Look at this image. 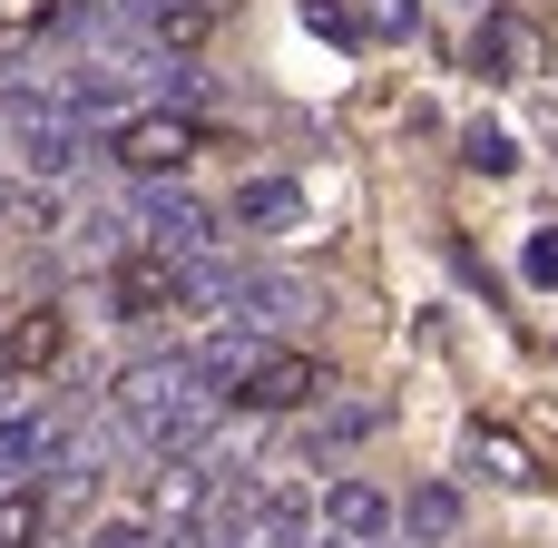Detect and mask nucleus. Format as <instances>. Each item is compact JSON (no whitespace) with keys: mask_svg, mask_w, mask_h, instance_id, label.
Wrapping results in <instances>:
<instances>
[{"mask_svg":"<svg viewBox=\"0 0 558 548\" xmlns=\"http://www.w3.org/2000/svg\"><path fill=\"white\" fill-rule=\"evenodd\" d=\"M216 226H226V216H216L196 186H177V176H147V186H137V245L196 265V255H216Z\"/></svg>","mask_w":558,"mask_h":548,"instance_id":"f257e3e1","label":"nucleus"},{"mask_svg":"<svg viewBox=\"0 0 558 548\" xmlns=\"http://www.w3.org/2000/svg\"><path fill=\"white\" fill-rule=\"evenodd\" d=\"M98 275H108V314H118V324H157V314L196 304L186 265H177V255H157V245H128V255H118V265H98Z\"/></svg>","mask_w":558,"mask_h":548,"instance_id":"f03ea898","label":"nucleus"},{"mask_svg":"<svg viewBox=\"0 0 558 548\" xmlns=\"http://www.w3.org/2000/svg\"><path fill=\"white\" fill-rule=\"evenodd\" d=\"M108 157L147 186V176H186V157H196V127L186 118H167V108H137V118H118L108 127Z\"/></svg>","mask_w":558,"mask_h":548,"instance_id":"7ed1b4c3","label":"nucleus"},{"mask_svg":"<svg viewBox=\"0 0 558 548\" xmlns=\"http://www.w3.org/2000/svg\"><path fill=\"white\" fill-rule=\"evenodd\" d=\"M333 382H324V363L314 353H284V343H265L255 363H245V382H235V402L226 412H304V402H324Z\"/></svg>","mask_w":558,"mask_h":548,"instance_id":"20e7f679","label":"nucleus"},{"mask_svg":"<svg viewBox=\"0 0 558 548\" xmlns=\"http://www.w3.org/2000/svg\"><path fill=\"white\" fill-rule=\"evenodd\" d=\"M59 422H69V412H49V402H20V412H0V490H29V480L49 471V441H59Z\"/></svg>","mask_w":558,"mask_h":548,"instance_id":"39448f33","label":"nucleus"},{"mask_svg":"<svg viewBox=\"0 0 558 548\" xmlns=\"http://www.w3.org/2000/svg\"><path fill=\"white\" fill-rule=\"evenodd\" d=\"M324 539H333V548L392 539V500H383L373 480H333V490H324Z\"/></svg>","mask_w":558,"mask_h":548,"instance_id":"423d86ee","label":"nucleus"},{"mask_svg":"<svg viewBox=\"0 0 558 548\" xmlns=\"http://www.w3.org/2000/svg\"><path fill=\"white\" fill-rule=\"evenodd\" d=\"M392 529H402V548H451L461 539V490H451V480H422V490L392 510Z\"/></svg>","mask_w":558,"mask_h":548,"instance_id":"0eeeda50","label":"nucleus"},{"mask_svg":"<svg viewBox=\"0 0 558 548\" xmlns=\"http://www.w3.org/2000/svg\"><path fill=\"white\" fill-rule=\"evenodd\" d=\"M226 226H304V186L294 176H245L226 196Z\"/></svg>","mask_w":558,"mask_h":548,"instance_id":"6e6552de","label":"nucleus"},{"mask_svg":"<svg viewBox=\"0 0 558 548\" xmlns=\"http://www.w3.org/2000/svg\"><path fill=\"white\" fill-rule=\"evenodd\" d=\"M59 343H69V324H59V314H29V324L0 343V373H39V363H59Z\"/></svg>","mask_w":558,"mask_h":548,"instance_id":"1a4fd4ad","label":"nucleus"},{"mask_svg":"<svg viewBox=\"0 0 558 548\" xmlns=\"http://www.w3.org/2000/svg\"><path fill=\"white\" fill-rule=\"evenodd\" d=\"M471 59H481L490 78H510V69L530 59V39H520V20H500V10H481V39H471Z\"/></svg>","mask_w":558,"mask_h":548,"instance_id":"9d476101","label":"nucleus"},{"mask_svg":"<svg viewBox=\"0 0 558 548\" xmlns=\"http://www.w3.org/2000/svg\"><path fill=\"white\" fill-rule=\"evenodd\" d=\"M471 471H490L500 490H530L539 471H530V451L520 441H500V431H471Z\"/></svg>","mask_w":558,"mask_h":548,"instance_id":"9b49d317","label":"nucleus"},{"mask_svg":"<svg viewBox=\"0 0 558 548\" xmlns=\"http://www.w3.org/2000/svg\"><path fill=\"white\" fill-rule=\"evenodd\" d=\"M373 431H383V412H373V402H333L304 441H314V451H343V441H373Z\"/></svg>","mask_w":558,"mask_h":548,"instance_id":"f8f14e48","label":"nucleus"},{"mask_svg":"<svg viewBox=\"0 0 558 548\" xmlns=\"http://www.w3.org/2000/svg\"><path fill=\"white\" fill-rule=\"evenodd\" d=\"M461 147H471V167H481V176H510V167H520V147H510V127H471Z\"/></svg>","mask_w":558,"mask_h":548,"instance_id":"ddd939ff","label":"nucleus"},{"mask_svg":"<svg viewBox=\"0 0 558 548\" xmlns=\"http://www.w3.org/2000/svg\"><path fill=\"white\" fill-rule=\"evenodd\" d=\"M422 29V0H373L363 10V39H412Z\"/></svg>","mask_w":558,"mask_h":548,"instance_id":"4468645a","label":"nucleus"},{"mask_svg":"<svg viewBox=\"0 0 558 548\" xmlns=\"http://www.w3.org/2000/svg\"><path fill=\"white\" fill-rule=\"evenodd\" d=\"M78 548H157V529H147V520H98Z\"/></svg>","mask_w":558,"mask_h":548,"instance_id":"2eb2a0df","label":"nucleus"},{"mask_svg":"<svg viewBox=\"0 0 558 548\" xmlns=\"http://www.w3.org/2000/svg\"><path fill=\"white\" fill-rule=\"evenodd\" d=\"M304 29H314V39H363V20L333 10V0H304Z\"/></svg>","mask_w":558,"mask_h":548,"instance_id":"dca6fc26","label":"nucleus"},{"mask_svg":"<svg viewBox=\"0 0 558 548\" xmlns=\"http://www.w3.org/2000/svg\"><path fill=\"white\" fill-rule=\"evenodd\" d=\"M520 275H530V284H558V226H549V235H530V255H520Z\"/></svg>","mask_w":558,"mask_h":548,"instance_id":"f3484780","label":"nucleus"},{"mask_svg":"<svg viewBox=\"0 0 558 548\" xmlns=\"http://www.w3.org/2000/svg\"><path fill=\"white\" fill-rule=\"evenodd\" d=\"M461 10H490V0H461Z\"/></svg>","mask_w":558,"mask_h":548,"instance_id":"a211bd4d","label":"nucleus"}]
</instances>
